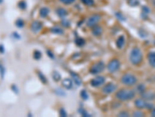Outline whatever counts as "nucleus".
<instances>
[{
    "instance_id": "1",
    "label": "nucleus",
    "mask_w": 155,
    "mask_h": 117,
    "mask_svg": "<svg viewBox=\"0 0 155 117\" xmlns=\"http://www.w3.org/2000/svg\"><path fill=\"white\" fill-rule=\"evenodd\" d=\"M135 95L136 93L134 91L130 89H121L116 93V98L119 101H123V102L130 101L135 98Z\"/></svg>"
},
{
    "instance_id": "2",
    "label": "nucleus",
    "mask_w": 155,
    "mask_h": 117,
    "mask_svg": "<svg viewBox=\"0 0 155 117\" xmlns=\"http://www.w3.org/2000/svg\"><path fill=\"white\" fill-rule=\"evenodd\" d=\"M143 58H144L143 53L140 48L135 47L131 50L130 54V61L133 65L137 66L141 63L143 61Z\"/></svg>"
},
{
    "instance_id": "3",
    "label": "nucleus",
    "mask_w": 155,
    "mask_h": 117,
    "mask_svg": "<svg viewBox=\"0 0 155 117\" xmlns=\"http://www.w3.org/2000/svg\"><path fill=\"white\" fill-rule=\"evenodd\" d=\"M121 82L127 86H133L137 82V78L136 76L131 73H125L121 77Z\"/></svg>"
},
{
    "instance_id": "4",
    "label": "nucleus",
    "mask_w": 155,
    "mask_h": 117,
    "mask_svg": "<svg viewBox=\"0 0 155 117\" xmlns=\"http://www.w3.org/2000/svg\"><path fill=\"white\" fill-rule=\"evenodd\" d=\"M104 69H105L104 63L102 61H99L98 62V63H96L93 64V65L92 66V67L90 68V69H89V72H90L92 74L96 75V74H98V73H100L101 72H102Z\"/></svg>"
},
{
    "instance_id": "5",
    "label": "nucleus",
    "mask_w": 155,
    "mask_h": 117,
    "mask_svg": "<svg viewBox=\"0 0 155 117\" xmlns=\"http://www.w3.org/2000/svg\"><path fill=\"white\" fill-rule=\"evenodd\" d=\"M101 20V16L99 14H93L91 17L88 18L86 21V25L89 27H93L94 26L97 25L98 22Z\"/></svg>"
},
{
    "instance_id": "6",
    "label": "nucleus",
    "mask_w": 155,
    "mask_h": 117,
    "mask_svg": "<svg viewBox=\"0 0 155 117\" xmlns=\"http://www.w3.org/2000/svg\"><path fill=\"white\" fill-rule=\"evenodd\" d=\"M119 67H120V63L118 60L116 59H114V60H112L107 65V69L110 71V73H115L116 71L119 70Z\"/></svg>"
},
{
    "instance_id": "7",
    "label": "nucleus",
    "mask_w": 155,
    "mask_h": 117,
    "mask_svg": "<svg viewBox=\"0 0 155 117\" xmlns=\"http://www.w3.org/2000/svg\"><path fill=\"white\" fill-rule=\"evenodd\" d=\"M116 89H117L116 85H115L113 83H109L107 85H104V87L102 89V91L105 94H110L112 93H113L114 91H116Z\"/></svg>"
},
{
    "instance_id": "8",
    "label": "nucleus",
    "mask_w": 155,
    "mask_h": 117,
    "mask_svg": "<svg viewBox=\"0 0 155 117\" xmlns=\"http://www.w3.org/2000/svg\"><path fill=\"white\" fill-rule=\"evenodd\" d=\"M106 82V78L102 76H98L95 77L91 81V85L93 88H98V87L103 85Z\"/></svg>"
},
{
    "instance_id": "9",
    "label": "nucleus",
    "mask_w": 155,
    "mask_h": 117,
    "mask_svg": "<svg viewBox=\"0 0 155 117\" xmlns=\"http://www.w3.org/2000/svg\"><path fill=\"white\" fill-rule=\"evenodd\" d=\"M43 28V23L41 21H38V20H35L33 22L31 25V31L34 33H37Z\"/></svg>"
},
{
    "instance_id": "10",
    "label": "nucleus",
    "mask_w": 155,
    "mask_h": 117,
    "mask_svg": "<svg viewBox=\"0 0 155 117\" xmlns=\"http://www.w3.org/2000/svg\"><path fill=\"white\" fill-rule=\"evenodd\" d=\"M142 98H144L146 101H153L155 99V92L151 91H145L143 94H141Z\"/></svg>"
},
{
    "instance_id": "11",
    "label": "nucleus",
    "mask_w": 155,
    "mask_h": 117,
    "mask_svg": "<svg viewBox=\"0 0 155 117\" xmlns=\"http://www.w3.org/2000/svg\"><path fill=\"white\" fill-rule=\"evenodd\" d=\"M134 105L138 109H144L147 106V102L146 100H144V98H137V99L135 100Z\"/></svg>"
},
{
    "instance_id": "12",
    "label": "nucleus",
    "mask_w": 155,
    "mask_h": 117,
    "mask_svg": "<svg viewBox=\"0 0 155 117\" xmlns=\"http://www.w3.org/2000/svg\"><path fill=\"white\" fill-rule=\"evenodd\" d=\"M56 14L60 18H65L68 15V12L66 9L63 7H59L56 10Z\"/></svg>"
},
{
    "instance_id": "13",
    "label": "nucleus",
    "mask_w": 155,
    "mask_h": 117,
    "mask_svg": "<svg viewBox=\"0 0 155 117\" xmlns=\"http://www.w3.org/2000/svg\"><path fill=\"white\" fill-rule=\"evenodd\" d=\"M148 60L150 66L155 69V52H150L148 55Z\"/></svg>"
},
{
    "instance_id": "14",
    "label": "nucleus",
    "mask_w": 155,
    "mask_h": 117,
    "mask_svg": "<svg viewBox=\"0 0 155 117\" xmlns=\"http://www.w3.org/2000/svg\"><path fill=\"white\" fill-rule=\"evenodd\" d=\"M62 85L64 88L68 89V90H70L73 88V82H72V80L69 78L64 79L62 81Z\"/></svg>"
},
{
    "instance_id": "15",
    "label": "nucleus",
    "mask_w": 155,
    "mask_h": 117,
    "mask_svg": "<svg viewBox=\"0 0 155 117\" xmlns=\"http://www.w3.org/2000/svg\"><path fill=\"white\" fill-rule=\"evenodd\" d=\"M92 35H95V36H99V35H102V27L98 24L95 25L92 29Z\"/></svg>"
},
{
    "instance_id": "16",
    "label": "nucleus",
    "mask_w": 155,
    "mask_h": 117,
    "mask_svg": "<svg viewBox=\"0 0 155 117\" xmlns=\"http://www.w3.org/2000/svg\"><path fill=\"white\" fill-rule=\"evenodd\" d=\"M70 75L71 77H72V80H73V81L75 82V84L76 85H78V86H81V78H80L78 74H76L75 73H74V72H70Z\"/></svg>"
},
{
    "instance_id": "17",
    "label": "nucleus",
    "mask_w": 155,
    "mask_h": 117,
    "mask_svg": "<svg viewBox=\"0 0 155 117\" xmlns=\"http://www.w3.org/2000/svg\"><path fill=\"white\" fill-rule=\"evenodd\" d=\"M125 38L123 35H121V36H119V38H118V39L116 40V46H117L118 48H123V46H124L125 45Z\"/></svg>"
},
{
    "instance_id": "18",
    "label": "nucleus",
    "mask_w": 155,
    "mask_h": 117,
    "mask_svg": "<svg viewBox=\"0 0 155 117\" xmlns=\"http://www.w3.org/2000/svg\"><path fill=\"white\" fill-rule=\"evenodd\" d=\"M50 14V9L47 7H42L40 10V16L42 18H46Z\"/></svg>"
},
{
    "instance_id": "19",
    "label": "nucleus",
    "mask_w": 155,
    "mask_h": 117,
    "mask_svg": "<svg viewBox=\"0 0 155 117\" xmlns=\"http://www.w3.org/2000/svg\"><path fill=\"white\" fill-rule=\"evenodd\" d=\"M51 31L53 34H55V35H62L64 34V30H63L61 27H59L58 26H55V27H52L51 29Z\"/></svg>"
},
{
    "instance_id": "20",
    "label": "nucleus",
    "mask_w": 155,
    "mask_h": 117,
    "mask_svg": "<svg viewBox=\"0 0 155 117\" xmlns=\"http://www.w3.org/2000/svg\"><path fill=\"white\" fill-rule=\"evenodd\" d=\"M136 91H137V92L140 93V94H142L146 91L145 85H144V84H140V85H138L137 87H136Z\"/></svg>"
},
{
    "instance_id": "21",
    "label": "nucleus",
    "mask_w": 155,
    "mask_h": 117,
    "mask_svg": "<svg viewBox=\"0 0 155 117\" xmlns=\"http://www.w3.org/2000/svg\"><path fill=\"white\" fill-rule=\"evenodd\" d=\"M52 77H53V79L55 81H59L61 79V74L58 72H57V71H54L53 73H52Z\"/></svg>"
},
{
    "instance_id": "22",
    "label": "nucleus",
    "mask_w": 155,
    "mask_h": 117,
    "mask_svg": "<svg viewBox=\"0 0 155 117\" xmlns=\"http://www.w3.org/2000/svg\"><path fill=\"white\" fill-rule=\"evenodd\" d=\"M81 2L87 6H92L95 5L94 0H81Z\"/></svg>"
},
{
    "instance_id": "23",
    "label": "nucleus",
    "mask_w": 155,
    "mask_h": 117,
    "mask_svg": "<svg viewBox=\"0 0 155 117\" xmlns=\"http://www.w3.org/2000/svg\"><path fill=\"white\" fill-rule=\"evenodd\" d=\"M76 45H77L78 46H82L85 45V40L83 38H78L76 39V42H75Z\"/></svg>"
},
{
    "instance_id": "24",
    "label": "nucleus",
    "mask_w": 155,
    "mask_h": 117,
    "mask_svg": "<svg viewBox=\"0 0 155 117\" xmlns=\"http://www.w3.org/2000/svg\"><path fill=\"white\" fill-rule=\"evenodd\" d=\"M80 95H81V98L84 100H87L89 98V94H88L87 91L85 90H82L80 93Z\"/></svg>"
},
{
    "instance_id": "25",
    "label": "nucleus",
    "mask_w": 155,
    "mask_h": 117,
    "mask_svg": "<svg viewBox=\"0 0 155 117\" xmlns=\"http://www.w3.org/2000/svg\"><path fill=\"white\" fill-rule=\"evenodd\" d=\"M127 2L131 6H136L139 4V0H127Z\"/></svg>"
},
{
    "instance_id": "26",
    "label": "nucleus",
    "mask_w": 155,
    "mask_h": 117,
    "mask_svg": "<svg viewBox=\"0 0 155 117\" xmlns=\"http://www.w3.org/2000/svg\"><path fill=\"white\" fill-rule=\"evenodd\" d=\"M16 26L17 27H19V28H21V27H23V26H24V22H23V20L21 19H18L16 21Z\"/></svg>"
},
{
    "instance_id": "27",
    "label": "nucleus",
    "mask_w": 155,
    "mask_h": 117,
    "mask_svg": "<svg viewBox=\"0 0 155 117\" xmlns=\"http://www.w3.org/2000/svg\"><path fill=\"white\" fill-rule=\"evenodd\" d=\"M42 55H41V52H39V51H35L34 52V58L36 60H39L41 58Z\"/></svg>"
},
{
    "instance_id": "28",
    "label": "nucleus",
    "mask_w": 155,
    "mask_h": 117,
    "mask_svg": "<svg viewBox=\"0 0 155 117\" xmlns=\"http://www.w3.org/2000/svg\"><path fill=\"white\" fill-rule=\"evenodd\" d=\"M70 24H71L70 21L65 19V18H64V20H62V21H61V25L64 27H68L69 26H70Z\"/></svg>"
},
{
    "instance_id": "29",
    "label": "nucleus",
    "mask_w": 155,
    "mask_h": 117,
    "mask_svg": "<svg viewBox=\"0 0 155 117\" xmlns=\"http://www.w3.org/2000/svg\"><path fill=\"white\" fill-rule=\"evenodd\" d=\"M144 112L140 110H137V111L134 112L133 113V116H135V117H141V116H144Z\"/></svg>"
},
{
    "instance_id": "30",
    "label": "nucleus",
    "mask_w": 155,
    "mask_h": 117,
    "mask_svg": "<svg viewBox=\"0 0 155 117\" xmlns=\"http://www.w3.org/2000/svg\"><path fill=\"white\" fill-rule=\"evenodd\" d=\"M59 1L64 5H71L75 2V0H59Z\"/></svg>"
},
{
    "instance_id": "31",
    "label": "nucleus",
    "mask_w": 155,
    "mask_h": 117,
    "mask_svg": "<svg viewBox=\"0 0 155 117\" xmlns=\"http://www.w3.org/2000/svg\"><path fill=\"white\" fill-rule=\"evenodd\" d=\"M38 76H39V77H40V80L42 81L43 83H47V79H46V77H44V75L43 74V73H41V72H39L38 73Z\"/></svg>"
},
{
    "instance_id": "32",
    "label": "nucleus",
    "mask_w": 155,
    "mask_h": 117,
    "mask_svg": "<svg viewBox=\"0 0 155 117\" xmlns=\"http://www.w3.org/2000/svg\"><path fill=\"white\" fill-rule=\"evenodd\" d=\"M116 17H117L119 20H120L121 21H124V20H126V18L124 17V16H123L122 14H120V13H116Z\"/></svg>"
},
{
    "instance_id": "33",
    "label": "nucleus",
    "mask_w": 155,
    "mask_h": 117,
    "mask_svg": "<svg viewBox=\"0 0 155 117\" xmlns=\"http://www.w3.org/2000/svg\"><path fill=\"white\" fill-rule=\"evenodd\" d=\"M55 92L57 93L59 96H64L65 95V93L63 91V90H61V88H57L55 90Z\"/></svg>"
},
{
    "instance_id": "34",
    "label": "nucleus",
    "mask_w": 155,
    "mask_h": 117,
    "mask_svg": "<svg viewBox=\"0 0 155 117\" xmlns=\"http://www.w3.org/2000/svg\"><path fill=\"white\" fill-rule=\"evenodd\" d=\"M118 116H123V117H128L130 116V114L127 112H125V111H123V112H120L119 114H118Z\"/></svg>"
},
{
    "instance_id": "35",
    "label": "nucleus",
    "mask_w": 155,
    "mask_h": 117,
    "mask_svg": "<svg viewBox=\"0 0 155 117\" xmlns=\"http://www.w3.org/2000/svg\"><path fill=\"white\" fill-rule=\"evenodd\" d=\"M19 7L20 8L21 10H24L27 7V4H26V2L24 1H22V2H20L19 3Z\"/></svg>"
},
{
    "instance_id": "36",
    "label": "nucleus",
    "mask_w": 155,
    "mask_h": 117,
    "mask_svg": "<svg viewBox=\"0 0 155 117\" xmlns=\"http://www.w3.org/2000/svg\"><path fill=\"white\" fill-rule=\"evenodd\" d=\"M80 112H81V115H83V116H85V117L91 116V115H90V114H89V113H88L87 112L85 111V109H82V110H81V111H80Z\"/></svg>"
},
{
    "instance_id": "37",
    "label": "nucleus",
    "mask_w": 155,
    "mask_h": 117,
    "mask_svg": "<svg viewBox=\"0 0 155 117\" xmlns=\"http://www.w3.org/2000/svg\"><path fill=\"white\" fill-rule=\"evenodd\" d=\"M59 113H60V115H61V116H62V117L67 116L66 112H65V110H64V109H60V111H59Z\"/></svg>"
},
{
    "instance_id": "38",
    "label": "nucleus",
    "mask_w": 155,
    "mask_h": 117,
    "mask_svg": "<svg viewBox=\"0 0 155 117\" xmlns=\"http://www.w3.org/2000/svg\"><path fill=\"white\" fill-rule=\"evenodd\" d=\"M12 89H13V90L14 91V92L18 93V89H17L16 86L15 85H12Z\"/></svg>"
},
{
    "instance_id": "39",
    "label": "nucleus",
    "mask_w": 155,
    "mask_h": 117,
    "mask_svg": "<svg viewBox=\"0 0 155 117\" xmlns=\"http://www.w3.org/2000/svg\"><path fill=\"white\" fill-rule=\"evenodd\" d=\"M47 53H48V54H47V55H48V56H49L51 58V59H54V55H53V54H52V52H51V51H49V50H47Z\"/></svg>"
},
{
    "instance_id": "40",
    "label": "nucleus",
    "mask_w": 155,
    "mask_h": 117,
    "mask_svg": "<svg viewBox=\"0 0 155 117\" xmlns=\"http://www.w3.org/2000/svg\"><path fill=\"white\" fill-rule=\"evenodd\" d=\"M151 114L152 116L155 117V107H154L151 109Z\"/></svg>"
},
{
    "instance_id": "41",
    "label": "nucleus",
    "mask_w": 155,
    "mask_h": 117,
    "mask_svg": "<svg viewBox=\"0 0 155 117\" xmlns=\"http://www.w3.org/2000/svg\"><path fill=\"white\" fill-rule=\"evenodd\" d=\"M4 51H5V50H4V46L2 45H0V53L2 54L4 52Z\"/></svg>"
},
{
    "instance_id": "42",
    "label": "nucleus",
    "mask_w": 155,
    "mask_h": 117,
    "mask_svg": "<svg viewBox=\"0 0 155 117\" xmlns=\"http://www.w3.org/2000/svg\"><path fill=\"white\" fill-rule=\"evenodd\" d=\"M152 3H153L154 6H155V0H152Z\"/></svg>"
},
{
    "instance_id": "43",
    "label": "nucleus",
    "mask_w": 155,
    "mask_h": 117,
    "mask_svg": "<svg viewBox=\"0 0 155 117\" xmlns=\"http://www.w3.org/2000/svg\"><path fill=\"white\" fill-rule=\"evenodd\" d=\"M2 1H3V0H0V4L2 3Z\"/></svg>"
}]
</instances>
